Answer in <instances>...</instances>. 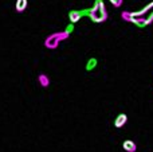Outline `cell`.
Masks as SVG:
<instances>
[{
  "label": "cell",
  "mask_w": 153,
  "mask_h": 152,
  "mask_svg": "<svg viewBox=\"0 0 153 152\" xmlns=\"http://www.w3.org/2000/svg\"><path fill=\"white\" fill-rule=\"evenodd\" d=\"M122 148L126 152H136L137 145H136V143L133 142V140H125V142L122 143Z\"/></svg>",
  "instance_id": "8992f818"
},
{
  "label": "cell",
  "mask_w": 153,
  "mask_h": 152,
  "mask_svg": "<svg viewBox=\"0 0 153 152\" xmlns=\"http://www.w3.org/2000/svg\"><path fill=\"white\" fill-rule=\"evenodd\" d=\"M65 31H66L67 34H71V32L74 31V24H73V23H70L69 26H67L66 28H65Z\"/></svg>",
  "instance_id": "8fae6325"
},
{
  "label": "cell",
  "mask_w": 153,
  "mask_h": 152,
  "mask_svg": "<svg viewBox=\"0 0 153 152\" xmlns=\"http://www.w3.org/2000/svg\"><path fill=\"white\" fill-rule=\"evenodd\" d=\"M27 5H28V0H16L15 10L18 11V12H23V11H26Z\"/></svg>",
  "instance_id": "52a82bcc"
},
{
  "label": "cell",
  "mask_w": 153,
  "mask_h": 152,
  "mask_svg": "<svg viewBox=\"0 0 153 152\" xmlns=\"http://www.w3.org/2000/svg\"><path fill=\"white\" fill-rule=\"evenodd\" d=\"M69 37H70V34H67L66 31L51 34L50 37H47V39L45 40V46L47 48H56V47H58V45L62 42V40L67 39Z\"/></svg>",
  "instance_id": "3957f363"
},
{
  "label": "cell",
  "mask_w": 153,
  "mask_h": 152,
  "mask_svg": "<svg viewBox=\"0 0 153 152\" xmlns=\"http://www.w3.org/2000/svg\"><path fill=\"white\" fill-rule=\"evenodd\" d=\"M97 65H98L97 58H90L86 63V70L87 72H91V70H94L95 67H97Z\"/></svg>",
  "instance_id": "ba28073f"
},
{
  "label": "cell",
  "mask_w": 153,
  "mask_h": 152,
  "mask_svg": "<svg viewBox=\"0 0 153 152\" xmlns=\"http://www.w3.org/2000/svg\"><path fill=\"white\" fill-rule=\"evenodd\" d=\"M39 81H40V83H42L43 88H47L48 83H50V81H48L47 75H45V74H40V75H39Z\"/></svg>",
  "instance_id": "9c48e42d"
},
{
  "label": "cell",
  "mask_w": 153,
  "mask_h": 152,
  "mask_svg": "<svg viewBox=\"0 0 153 152\" xmlns=\"http://www.w3.org/2000/svg\"><path fill=\"white\" fill-rule=\"evenodd\" d=\"M109 1L111 3V5H113V7L118 8V7H121V5H122V3H124V0H109Z\"/></svg>",
  "instance_id": "30bf717a"
},
{
  "label": "cell",
  "mask_w": 153,
  "mask_h": 152,
  "mask_svg": "<svg viewBox=\"0 0 153 152\" xmlns=\"http://www.w3.org/2000/svg\"><path fill=\"white\" fill-rule=\"evenodd\" d=\"M89 18L94 23H102L108 19V11H106L103 0H95L94 5L89 8Z\"/></svg>",
  "instance_id": "7a4b0ae2"
},
{
  "label": "cell",
  "mask_w": 153,
  "mask_h": 152,
  "mask_svg": "<svg viewBox=\"0 0 153 152\" xmlns=\"http://www.w3.org/2000/svg\"><path fill=\"white\" fill-rule=\"evenodd\" d=\"M122 18L130 23L136 24L140 28H144L153 22V1L145 5L143 10L136 11V12H126L125 11V12H122Z\"/></svg>",
  "instance_id": "6da1fadb"
},
{
  "label": "cell",
  "mask_w": 153,
  "mask_h": 152,
  "mask_svg": "<svg viewBox=\"0 0 153 152\" xmlns=\"http://www.w3.org/2000/svg\"><path fill=\"white\" fill-rule=\"evenodd\" d=\"M83 16H89V8L87 10H71L69 12V19H70V23L75 24L76 22H79Z\"/></svg>",
  "instance_id": "277c9868"
},
{
  "label": "cell",
  "mask_w": 153,
  "mask_h": 152,
  "mask_svg": "<svg viewBox=\"0 0 153 152\" xmlns=\"http://www.w3.org/2000/svg\"><path fill=\"white\" fill-rule=\"evenodd\" d=\"M128 121V116L125 115V113H121V115H118L116 117V120H114V127L116 128H122V127L126 124Z\"/></svg>",
  "instance_id": "5b68a950"
}]
</instances>
